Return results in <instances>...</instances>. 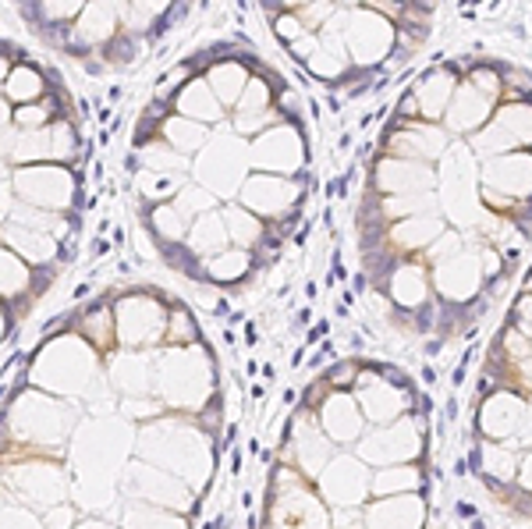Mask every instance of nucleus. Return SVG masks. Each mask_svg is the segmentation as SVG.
Instances as JSON below:
<instances>
[{
  "instance_id": "obj_5",
  "label": "nucleus",
  "mask_w": 532,
  "mask_h": 529,
  "mask_svg": "<svg viewBox=\"0 0 532 529\" xmlns=\"http://www.w3.org/2000/svg\"><path fill=\"white\" fill-rule=\"evenodd\" d=\"M412 96H415V103H419V114H426V117H440V110L451 107L454 78H451V71H433V75L426 78Z\"/></svg>"
},
{
  "instance_id": "obj_2",
  "label": "nucleus",
  "mask_w": 532,
  "mask_h": 529,
  "mask_svg": "<svg viewBox=\"0 0 532 529\" xmlns=\"http://www.w3.org/2000/svg\"><path fill=\"white\" fill-rule=\"evenodd\" d=\"M362 18V25H366V32L355 25V18H351V25L344 29V39H348V46H351V57L359 61V64H373V61H380V54H387V46L394 43V29L376 18V14H359Z\"/></svg>"
},
{
  "instance_id": "obj_7",
  "label": "nucleus",
  "mask_w": 532,
  "mask_h": 529,
  "mask_svg": "<svg viewBox=\"0 0 532 529\" xmlns=\"http://www.w3.org/2000/svg\"><path fill=\"white\" fill-rule=\"evenodd\" d=\"M390 292L401 305H422L426 302V274L415 267V263H404L394 270L390 277Z\"/></svg>"
},
{
  "instance_id": "obj_6",
  "label": "nucleus",
  "mask_w": 532,
  "mask_h": 529,
  "mask_svg": "<svg viewBox=\"0 0 532 529\" xmlns=\"http://www.w3.org/2000/svg\"><path fill=\"white\" fill-rule=\"evenodd\" d=\"M323 423H326V434H330V437H341V441H351V437H359V430H362V416H359V408L351 405L348 394H334V398H330Z\"/></svg>"
},
{
  "instance_id": "obj_8",
  "label": "nucleus",
  "mask_w": 532,
  "mask_h": 529,
  "mask_svg": "<svg viewBox=\"0 0 532 529\" xmlns=\"http://www.w3.org/2000/svg\"><path fill=\"white\" fill-rule=\"evenodd\" d=\"M529 288H532V277H529Z\"/></svg>"
},
{
  "instance_id": "obj_3",
  "label": "nucleus",
  "mask_w": 532,
  "mask_h": 529,
  "mask_svg": "<svg viewBox=\"0 0 532 529\" xmlns=\"http://www.w3.org/2000/svg\"><path fill=\"white\" fill-rule=\"evenodd\" d=\"M497 185L504 188L508 196V206L518 199V196H532V156H497L490 167H486V188Z\"/></svg>"
},
{
  "instance_id": "obj_4",
  "label": "nucleus",
  "mask_w": 532,
  "mask_h": 529,
  "mask_svg": "<svg viewBox=\"0 0 532 529\" xmlns=\"http://www.w3.org/2000/svg\"><path fill=\"white\" fill-rule=\"evenodd\" d=\"M451 100H454V103L447 107V121H451V128H458V132H472V128H479V125L486 121L490 100H486V92H479L472 82H465Z\"/></svg>"
},
{
  "instance_id": "obj_1",
  "label": "nucleus",
  "mask_w": 532,
  "mask_h": 529,
  "mask_svg": "<svg viewBox=\"0 0 532 529\" xmlns=\"http://www.w3.org/2000/svg\"><path fill=\"white\" fill-rule=\"evenodd\" d=\"M479 277H483V263L472 252H458L454 259L437 263V288L444 299H454V302L472 299L479 288Z\"/></svg>"
}]
</instances>
